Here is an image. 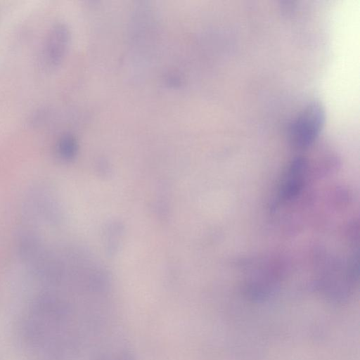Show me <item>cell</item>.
Instances as JSON below:
<instances>
[{"label":"cell","mask_w":360,"mask_h":360,"mask_svg":"<svg viewBox=\"0 0 360 360\" xmlns=\"http://www.w3.org/2000/svg\"><path fill=\"white\" fill-rule=\"evenodd\" d=\"M47 188H36L30 198L31 211L46 222L55 223L58 217V207Z\"/></svg>","instance_id":"277c9868"},{"label":"cell","mask_w":360,"mask_h":360,"mask_svg":"<svg viewBox=\"0 0 360 360\" xmlns=\"http://www.w3.org/2000/svg\"><path fill=\"white\" fill-rule=\"evenodd\" d=\"M57 152L64 160L72 159L77 152V143L75 139L70 135L61 137L57 145Z\"/></svg>","instance_id":"8992f818"},{"label":"cell","mask_w":360,"mask_h":360,"mask_svg":"<svg viewBox=\"0 0 360 360\" xmlns=\"http://www.w3.org/2000/svg\"><path fill=\"white\" fill-rule=\"evenodd\" d=\"M326 110L317 100L309 102L292 120L288 129V139L295 149L310 147L324 127Z\"/></svg>","instance_id":"6da1fadb"},{"label":"cell","mask_w":360,"mask_h":360,"mask_svg":"<svg viewBox=\"0 0 360 360\" xmlns=\"http://www.w3.org/2000/svg\"><path fill=\"white\" fill-rule=\"evenodd\" d=\"M309 165L306 158L298 156L287 165L278 191L282 202L290 201L300 194L307 180Z\"/></svg>","instance_id":"7a4b0ae2"},{"label":"cell","mask_w":360,"mask_h":360,"mask_svg":"<svg viewBox=\"0 0 360 360\" xmlns=\"http://www.w3.org/2000/svg\"><path fill=\"white\" fill-rule=\"evenodd\" d=\"M41 238L32 229L22 230L17 241L18 253L24 262L29 263L43 249Z\"/></svg>","instance_id":"5b68a950"},{"label":"cell","mask_w":360,"mask_h":360,"mask_svg":"<svg viewBox=\"0 0 360 360\" xmlns=\"http://www.w3.org/2000/svg\"><path fill=\"white\" fill-rule=\"evenodd\" d=\"M68 40V32L64 25H56L50 30L44 41L42 54L46 68H55L61 62Z\"/></svg>","instance_id":"3957f363"}]
</instances>
